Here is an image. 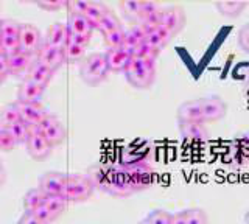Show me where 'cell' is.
Masks as SVG:
<instances>
[{
  "mask_svg": "<svg viewBox=\"0 0 249 224\" xmlns=\"http://www.w3.org/2000/svg\"><path fill=\"white\" fill-rule=\"evenodd\" d=\"M36 129L47 138V142H49L52 146L61 145L67 137V131H66L64 125H62L56 115H53L50 112L37 123Z\"/></svg>",
  "mask_w": 249,
  "mask_h": 224,
  "instance_id": "cell-5",
  "label": "cell"
},
{
  "mask_svg": "<svg viewBox=\"0 0 249 224\" xmlns=\"http://www.w3.org/2000/svg\"><path fill=\"white\" fill-rule=\"evenodd\" d=\"M171 224H187L185 223V216H184V212H178L175 215H171Z\"/></svg>",
  "mask_w": 249,
  "mask_h": 224,
  "instance_id": "cell-42",
  "label": "cell"
},
{
  "mask_svg": "<svg viewBox=\"0 0 249 224\" xmlns=\"http://www.w3.org/2000/svg\"><path fill=\"white\" fill-rule=\"evenodd\" d=\"M128 168L129 179H131V189L132 193L143 191L151 185L154 172L151 165L145 160H136V162H124Z\"/></svg>",
  "mask_w": 249,
  "mask_h": 224,
  "instance_id": "cell-4",
  "label": "cell"
},
{
  "mask_svg": "<svg viewBox=\"0 0 249 224\" xmlns=\"http://www.w3.org/2000/svg\"><path fill=\"white\" fill-rule=\"evenodd\" d=\"M246 6H248L246 2H216L215 3V8L220 11L221 16L231 17V19L241 16V13L245 11Z\"/></svg>",
  "mask_w": 249,
  "mask_h": 224,
  "instance_id": "cell-25",
  "label": "cell"
},
{
  "mask_svg": "<svg viewBox=\"0 0 249 224\" xmlns=\"http://www.w3.org/2000/svg\"><path fill=\"white\" fill-rule=\"evenodd\" d=\"M33 61V56L28 55V53H23L22 50H18L11 53V55L6 56V66H8V72L13 76H20L25 75L28 67Z\"/></svg>",
  "mask_w": 249,
  "mask_h": 224,
  "instance_id": "cell-17",
  "label": "cell"
},
{
  "mask_svg": "<svg viewBox=\"0 0 249 224\" xmlns=\"http://www.w3.org/2000/svg\"><path fill=\"white\" fill-rule=\"evenodd\" d=\"M42 36L39 28L33 24H20L19 30V50L28 55H36L42 44Z\"/></svg>",
  "mask_w": 249,
  "mask_h": 224,
  "instance_id": "cell-8",
  "label": "cell"
},
{
  "mask_svg": "<svg viewBox=\"0 0 249 224\" xmlns=\"http://www.w3.org/2000/svg\"><path fill=\"white\" fill-rule=\"evenodd\" d=\"M119 8L123 13V16L132 24H139L140 13H142V2H132V0H124L119 3Z\"/></svg>",
  "mask_w": 249,
  "mask_h": 224,
  "instance_id": "cell-28",
  "label": "cell"
},
{
  "mask_svg": "<svg viewBox=\"0 0 249 224\" xmlns=\"http://www.w3.org/2000/svg\"><path fill=\"white\" fill-rule=\"evenodd\" d=\"M18 224H19V223H18Z\"/></svg>",
  "mask_w": 249,
  "mask_h": 224,
  "instance_id": "cell-49",
  "label": "cell"
},
{
  "mask_svg": "<svg viewBox=\"0 0 249 224\" xmlns=\"http://www.w3.org/2000/svg\"><path fill=\"white\" fill-rule=\"evenodd\" d=\"M8 75H10V72H8V66H6V56H0V84L6 80Z\"/></svg>",
  "mask_w": 249,
  "mask_h": 224,
  "instance_id": "cell-41",
  "label": "cell"
},
{
  "mask_svg": "<svg viewBox=\"0 0 249 224\" xmlns=\"http://www.w3.org/2000/svg\"><path fill=\"white\" fill-rule=\"evenodd\" d=\"M109 75L105 53H90L80 63V76L89 86H98Z\"/></svg>",
  "mask_w": 249,
  "mask_h": 224,
  "instance_id": "cell-2",
  "label": "cell"
},
{
  "mask_svg": "<svg viewBox=\"0 0 249 224\" xmlns=\"http://www.w3.org/2000/svg\"><path fill=\"white\" fill-rule=\"evenodd\" d=\"M67 176L66 173L61 172H47L41 177H39V185L47 196H53V195H62L67 182Z\"/></svg>",
  "mask_w": 249,
  "mask_h": 224,
  "instance_id": "cell-10",
  "label": "cell"
},
{
  "mask_svg": "<svg viewBox=\"0 0 249 224\" xmlns=\"http://www.w3.org/2000/svg\"><path fill=\"white\" fill-rule=\"evenodd\" d=\"M103 36H105V42L107 45V49H120L124 39V28L123 27L115 28Z\"/></svg>",
  "mask_w": 249,
  "mask_h": 224,
  "instance_id": "cell-34",
  "label": "cell"
},
{
  "mask_svg": "<svg viewBox=\"0 0 249 224\" xmlns=\"http://www.w3.org/2000/svg\"><path fill=\"white\" fill-rule=\"evenodd\" d=\"M45 198H47V195L39 187L30 189L25 195H23V199H22L23 210L33 212L35 208H37L39 206H42L45 203Z\"/></svg>",
  "mask_w": 249,
  "mask_h": 224,
  "instance_id": "cell-24",
  "label": "cell"
},
{
  "mask_svg": "<svg viewBox=\"0 0 249 224\" xmlns=\"http://www.w3.org/2000/svg\"><path fill=\"white\" fill-rule=\"evenodd\" d=\"M53 75H54V72L52 69L49 66H45L44 63H41V61L35 56L28 67L27 73H25V80L35 81L37 84H41V86L47 87V84L52 81Z\"/></svg>",
  "mask_w": 249,
  "mask_h": 224,
  "instance_id": "cell-15",
  "label": "cell"
},
{
  "mask_svg": "<svg viewBox=\"0 0 249 224\" xmlns=\"http://www.w3.org/2000/svg\"><path fill=\"white\" fill-rule=\"evenodd\" d=\"M6 129L10 131V134L13 136V138L16 140V143H25V140H27V137H28V134H30V129H31V128L27 125V123H23L22 120H19V121H16L14 125L8 126Z\"/></svg>",
  "mask_w": 249,
  "mask_h": 224,
  "instance_id": "cell-31",
  "label": "cell"
},
{
  "mask_svg": "<svg viewBox=\"0 0 249 224\" xmlns=\"http://www.w3.org/2000/svg\"><path fill=\"white\" fill-rule=\"evenodd\" d=\"M18 109L20 114V120L23 123H27L30 128H36L37 123L41 121L47 114V109L41 103H20L16 102Z\"/></svg>",
  "mask_w": 249,
  "mask_h": 224,
  "instance_id": "cell-12",
  "label": "cell"
},
{
  "mask_svg": "<svg viewBox=\"0 0 249 224\" xmlns=\"http://www.w3.org/2000/svg\"><path fill=\"white\" fill-rule=\"evenodd\" d=\"M107 10H109L107 6L101 2H88V6H86L83 16L86 17V20L89 22L93 30H97L100 20L103 19V16L106 14Z\"/></svg>",
  "mask_w": 249,
  "mask_h": 224,
  "instance_id": "cell-22",
  "label": "cell"
},
{
  "mask_svg": "<svg viewBox=\"0 0 249 224\" xmlns=\"http://www.w3.org/2000/svg\"><path fill=\"white\" fill-rule=\"evenodd\" d=\"M245 224H249V208H248L246 213H245Z\"/></svg>",
  "mask_w": 249,
  "mask_h": 224,
  "instance_id": "cell-44",
  "label": "cell"
},
{
  "mask_svg": "<svg viewBox=\"0 0 249 224\" xmlns=\"http://www.w3.org/2000/svg\"><path fill=\"white\" fill-rule=\"evenodd\" d=\"M120 27H123V25H122L120 19L117 17V14L112 10H107L106 14L103 16V19L100 20L97 30L101 34H106V33L112 32V30H115V28H120Z\"/></svg>",
  "mask_w": 249,
  "mask_h": 224,
  "instance_id": "cell-30",
  "label": "cell"
},
{
  "mask_svg": "<svg viewBox=\"0 0 249 224\" xmlns=\"http://www.w3.org/2000/svg\"><path fill=\"white\" fill-rule=\"evenodd\" d=\"M86 49L88 47H83V45H78L75 42H70L67 41L64 49V59L66 63H70V64H75V63H81V61L86 58Z\"/></svg>",
  "mask_w": 249,
  "mask_h": 224,
  "instance_id": "cell-27",
  "label": "cell"
},
{
  "mask_svg": "<svg viewBox=\"0 0 249 224\" xmlns=\"http://www.w3.org/2000/svg\"><path fill=\"white\" fill-rule=\"evenodd\" d=\"M67 36H69L67 25L62 24V22H54V24H52L49 30H47L44 41L50 45H54V47L64 49V45L67 42Z\"/></svg>",
  "mask_w": 249,
  "mask_h": 224,
  "instance_id": "cell-18",
  "label": "cell"
},
{
  "mask_svg": "<svg viewBox=\"0 0 249 224\" xmlns=\"http://www.w3.org/2000/svg\"><path fill=\"white\" fill-rule=\"evenodd\" d=\"M36 5L45 11H56L59 8L67 6V2H64V0H39Z\"/></svg>",
  "mask_w": 249,
  "mask_h": 224,
  "instance_id": "cell-37",
  "label": "cell"
},
{
  "mask_svg": "<svg viewBox=\"0 0 249 224\" xmlns=\"http://www.w3.org/2000/svg\"><path fill=\"white\" fill-rule=\"evenodd\" d=\"M16 145H18V143H16V140L13 138V136L10 134V131L2 126V133H0V150L8 153V151L14 150V146H16Z\"/></svg>",
  "mask_w": 249,
  "mask_h": 224,
  "instance_id": "cell-36",
  "label": "cell"
},
{
  "mask_svg": "<svg viewBox=\"0 0 249 224\" xmlns=\"http://www.w3.org/2000/svg\"><path fill=\"white\" fill-rule=\"evenodd\" d=\"M36 58L41 61V63H44L45 66H49L53 72H56L58 69L66 63L62 49L47 44L45 41H42L41 47H39V50L36 53Z\"/></svg>",
  "mask_w": 249,
  "mask_h": 224,
  "instance_id": "cell-11",
  "label": "cell"
},
{
  "mask_svg": "<svg viewBox=\"0 0 249 224\" xmlns=\"http://www.w3.org/2000/svg\"><path fill=\"white\" fill-rule=\"evenodd\" d=\"M128 83L136 89H150L156 80V61L132 58L124 70Z\"/></svg>",
  "mask_w": 249,
  "mask_h": 224,
  "instance_id": "cell-1",
  "label": "cell"
},
{
  "mask_svg": "<svg viewBox=\"0 0 249 224\" xmlns=\"http://www.w3.org/2000/svg\"><path fill=\"white\" fill-rule=\"evenodd\" d=\"M143 41H145V33L142 32L140 25L134 24V25H131L128 30H124V39H123V44H122L120 49H123L124 52L129 53V55L132 56L134 55L136 47Z\"/></svg>",
  "mask_w": 249,
  "mask_h": 224,
  "instance_id": "cell-19",
  "label": "cell"
},
{
  "mask_svg": "<svg viewBox=\"0 0 249 224\" xmlns=\"http://www.w3.org/2000/svg\"><path fill=\"white\" fill-rule=\"evenodd\" d=\"M185 20H187V16L182 6L171 5L160 10L159 27L165 28L167 32H170L173 36H176L179 32H182V28L185 27Z\"/></svg>",
  "mask_w": 249,
  "mask_h": 224,
  "instance_id": "cell-6",
  "label": "cell"
},
{
  "mask_svg": "<svg viewBox=\"0 0 249 224\" xmlns=\"http://www.w3.org/2000/svg\"><path fill=\"white\" fill-rule=\"evenodd\" d=\"M44 206H45L47 210L50 212V215L53 216V220H58L59 216L66 212V208H67V199L62 196V195L47 196Z\"/></svg>",
  "mask_w": 249,
  "mask_h": 224,
  "instance_id": "cell-26",
  "label": "cell"
},
{
  "mask_svg": "<svg viewBox=\"0 0 249 224\" xmlns=\"http://www.w3.org/2000/svg\"><path fill=\"white\" fill-rule=\"evenodd\" d=\"M0 56H5V55H3V47H2V42H0Z\"/></svg>",
  "mask_w": 249,
  "mask_h": 224,
  "instance_id": "cell-45",
  "label": "cell"
},
{
  "mask_svg": "<svg viewBox=\"0 0 249 224\" xmlns=\"http://www.w3.org/2000/svg\"><path fill=\"white\" fill-rule=\"evenodd\" d=\"M25 146H27V153L36 160H44L45 157H49L53 150V146L47 142V138L36 128L30 129V134L25 140Z\"/></svg>",
  "mask_w": 249,
  "mask_h": 224,
  "instance_id": "cell-9",
  "label": "cell"
},
{
  "mask_svg": "<svg viewBox=\"0 0 249 224\" xmlns=\"http://www.w3.org/2000/svg\"><path fill=\"white\" fill-rule=\"evenodd\" d=\"M0 30H2L3 37H19L20 24L14 19H0Z\"/></svg>",
  "mask_w": 249,
  "mask_h": 224,
  "instance_id": "cell-33",
  "label": "cell"
},
{
  "mask_svg": "<svg viewBox=\"0 0 249 224\" xmlns=\"http://www.w3.org/2000/svg\"><path fill=\"white\" fill-rule=\"evenodd\" d=\"M238 45L245 53H249V24L238 30Z\"/></svg>",
  "mask_w": 249,
  "mask_h": 224,
  "instance_id": "cell-38",
  "label": "cell"
},
{
  "mask_svg": "<svg viewBox=\"0 0 249 224\" xmlns=\"http://www.w3.org/2000/svg\"><path fill=\"white\" fill-rule=\"evenodd\" d=\"M0 133H2V126H0Z\"/></svg>",
  "mask_w": 249,
  "mask_h": 224,
  "instance_id": "cell-48",
  "label": "cell"
},
{
  "mask_svg": "<svg viewBox=\"0 0 249 224\" xmlns=\"http://www.w3.org/2000/svg\"><path fill=\"white\" fill-rule=\"evenodd\" d=\"M202 111V120L204 123H213L221 120L228 114V104L220 95H207L198 98Z\"/></svg>",
  "mask_w": 249,
  "mask_h": 224,
  "instance_id": "cell-7",
  "label": "cell"
},
{
  "mask_svg": "<svg viewBox=\"0 0 249 224\" xmlns=\"http://www.w3.org/2000/svg\"><path fill=\"white\" fill-rule=\"evenodd\" d=\"M179 133L187 140H206L209 131L204 123H178Z\"/></svg>",
  "mask_w": 249,
  "mask_h": 224,
  "instance_id": "cell-20",
  "label": "cell"
},
{
  "mask_svg": "<svg viewBox=\"0 0 249 224\" xmlns=\"http://www.w3.org/2000/svg\"><path fill=\"white\" fill-rule=\"evenodd\" d=\"M0 168H2V160H0Z\"/></svg>",
  "mask_w": 249,
  "mask_h": 224,
  "instance_id": "cell-47",
  "label": "cell"
},
{
  "mask_svg": "<svg viewBox=\"0 0 249 224\" xmlns=\"http://www.w3.org/2000/svg\"><path fill=\"white\" fill-rule=\"evenodd\" d=\"M139 224H150V223H148V221H146V220H142V221H140V223H139Z\"/></svg>",
  "mask_w": 249,
  "mask_h": 224,
  "instance_id": "cell-46",
  "label": "cell"
},
{
  "mask_svg": "<svg viewBox=\"0 0 249 224\" xmlns=\"http://www.w3.org/2000/svg\"><path fill=\"white\" fill-rule=\"evenodd\" d=\"M182 212H184L187 224H207L209 223L207 213L202 210V208L193 207V208H185Z\"/></svg>",
  "mask_w": 249,
  "mask_h": 224,
  "instance_id": "cell-32",
  "label": "cell"
},
{
  "mask_svg": "<svg viewBox=\"0 0 249 224\" xmlns=\"http://www.w3.org/2000/svg\"><path fill=\"white\" fill-rule=\"evenodd\" d=\"M93 184L86 174L72 173L67 176V182L62 196L67 199V203H84L93 195Z\"/></svg>",
  "mask_w": 249,
  "mask_h": 224,
  "instance_id": "cell-3",
  "label": "cell"
},
{
  "mask_svg": "<svg viewBox=\"0 0 249 224\" xmlns=\"http://www.w3.org/2000/svg\"><path fill=\"white\" fill-rule=\"evenodd\" d=\"M105 58L109 67V72H115V73H124L129 61L132 59L129 53H126L123 49H107L105 52Z\"/></svg>",
  "mask_w": 249,
  "mask_h": 224,
  "instance_id": "cell-16",
  "label": "cell"
},
{
  "mask_svg": "<svg viewBox=\"0 0 249 224\" xmlns=\"http://www.w3.org/2000/svg\"><path fill=\"white\" fill-rule=\"evenodd\" d=\"M18 223H19V224H42V223L39 221V220L36 218V216L33 215V212H23Z\"/></svg>",
  "mask_w": 249,
  "mask_h": 224,
  "instance_id": "cell-40",
  "label": "cell"
},
{
  "mask_svg": "<svg viewBox=\"0 0 249 224\" xmlns=\"http://www.w3.org/2000/svg\"><path fill=\"white\" fill-rule=\"evenodd\" d=\"M20 120V114H19V109H18V104L14 103H8L5 104L2 109H0V126L3 128H8L14 125L16 121Z\"/></svg>",
  "mask_w": 249,
  "mask_h": 224,
  "instance_id": "cell-29",
  "label": "cell"
},
{
  "mask_svg": "<svg viewBox=\"0 0 249 224\" xmlns=\"http://www.w3.org/2000/svg\"><path fill=\"white\" fill-rule=\"evenodd\" d=\"M67 30L69 33L72 34H86V36H92L93 33V28L90 27V24L83 14H78V13H69L67 16Z\"/></svg>",
  "mask_w": 249,
  "mask_h": 224,
  "instance_id": "cell-21",
  "label": "cell"
},
{
  "mask_svg": "<svg viewBox=\"0 0 249 224\" xmlns=\"http://www.w3.org/2000/svg\"><path fill=\"white\" fill-rule=\"evenodd\" d=\"M173 37L175 36L171 34L170 32H167L165 28L158 27L153 33H150V34L145 37V42L150 44L151 47H154V49H158V50L162 52L171 42V39H173Z\"/></svg>",
  "mask_w": 249,
  "mask_h": 224,
  "instance_id": "cell-23",
  "label": "cell"
},
{
  "mask_svg": "<svg viewBox=\"0 0 249 224\" xmlns=\"http://www.w3.org/2000/svg\"><path fill=\"white\" fill-rule=\"evenodd\" d=\"M45 87L37 84L35 81L25 80L19 84L18 89V102L20 103H41V100L44 97Z\"/></svg>",
  "mask_w": 249,
  "mask_h": 224,
  "instance_id": "cell-14",
  "label": "cell"
},
{
  "mask_svg": "<svg viewBox=\"0 0 249 224\" xmlns=\"http://www.w3.org/2000/svg\"><path fill=\"white\" fill-rule=\"evenodd\" d=\"M176 119H178V123H204V120H202V111H201L199 100L196 98V100L184 102L178 107Z\"/></svg>",
  "mask_w": 249,
  "mask_h": 224,
  "instance_id": "cell-13",
  "label": "cell"
},
{
  "mask_svg": "<svg viewBox=\"0 0 249 224\" xmlns=\"http://www.w3.org/2000/svg\"><path fill=\"white\" fill-rule=\"evenodd\" d=\"M33 215L36 216V218L41 221L42 224H52L54 220H53V216L50 215V212L47 210L45 208V206L42 204V206H39L37 208H35L33 210Z\"/></svg>",
  "mask_w": 249,
  "mask_h": 224,
  "instance_id": "cell-39",
  "label": "cell"
},
{
  "mask_svg": "<svg viewBox=\"0 0 249 224\" xmlns=\"http://www.w3.org/2000/svg\"><path fill=\"white\" fill-rule=\"evenodd\" d=\"M145 220L150 224H171V213L163 210V208H156V210L148 213Z\"/></svg>",
  "mask_w": 249,
  "mask_h": 224,
  "instance_id": "cell-35",
  "label": "cell"
},
{
  "mask_svg": "<svg viewBox=\"0 0 249 224\" xmlns=\"http://www.w3.org/2000/svg\"><path fill=\"white\" fill-rule=\"evenodd\" d=\"M5 177H6L5 170H3V168H0V187H2V185H3V182H5Z\"/></svg>",
  "mask_w": 249,
  "mask_h": 224,
  "instance_id": "cell-43",
  "label": "cell"
}]
</instances>
